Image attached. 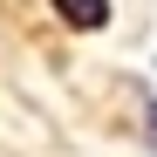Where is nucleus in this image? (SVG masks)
Instances as JSON below:
<instances>
[{"label": "nucleus", "instance_id": "1", "mask_svg": "<svg viewBox=\"0 0 157 157\" xmlns=\"http://www.w3.org/2000/svg\"><path fill=\"white\" fill-rule=\"evenodd\" d=\"M48 7H55L75 34H102L109 28V0H48Z\"/></svg>", "mask_w": 157, "mask_h": 157}, {"label": "nucleus", "instance_id": "2", "mask_svg": "<svg viewBox=\"0 0 157 157\" xmlns=\"http://www.w3.org/2000/svg\"><path fill=\"white\" fill-rule=\"evenodd\" d=\"M144 130H150V144H157V96L144 102Z\"/></svg>", "mask_w": 157, "mask_h": 157}]
</instances>
